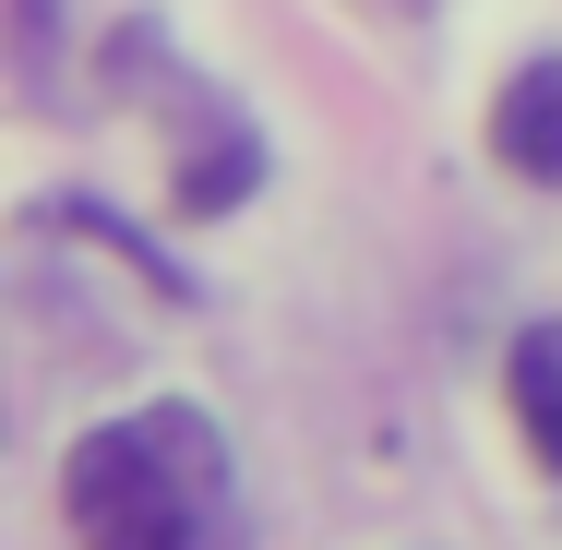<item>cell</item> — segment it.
<instances>
[{"mask_svg": "<svg viewBox=\"0 0 562 550\" xmlns=\"http://www.w3.org/2000/svg\"><path fill=\"white\" fill-rule=\"evenodd\" d=\"M60 503H72V539L85 550H239V467L227 431L192 395H156V407H120L72 442L60 467Z\"/></svg>", "mask_w": 562, "mask_h": 550, "instance_id": "1", "label": "cell"}, {"mask_svg": "<svg viewBox=\"0 0 562 550\" xmlns=\"http://www.w3.org/2000/svg\"><path fill=\"white\" fill-rule=\"evenodd\" d=\"M491 156H503L515 180L562 192V60H527V72H503V97H491Z\"/></svg>", "mask_w": 562, "mask_h": 550, "instance_id": "2", "label": "cell"}, {"mask_svg": "<svg viewBox=\"0 0 562 550\" xmlns=\"http://www.w3.org/2000/svg\"><path fill=\"white\" fill-rule=\"evenodd\" d=\"M515 419H527V442H539V467L562 479V324L515 335Z\"/></svg>", "mask_w": 562, "mask_h": 550, "instance_id": "3", "label": "cell"}, {"mask_svg": "<svg viewBox=\"0 0 562 550\" xmlns=\"http://www.w3.org/2000/svg\"><path fill=\"white\" fill-rule=\"evenodd\" d=\"M251 168H263V156H251V132H216V156H204V168H180V216L239 204V192H251Z\"/></svg>", "mask_w": 562, "mask_h": 550, "instance_id": "4", "label": "cell"}]
</instances>
